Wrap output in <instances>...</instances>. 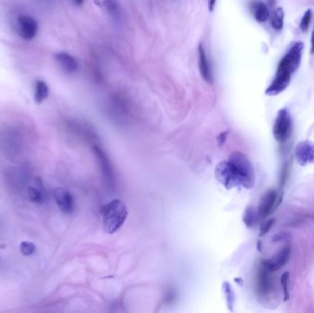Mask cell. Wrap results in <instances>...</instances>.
<instances>
[{"label": "cell", "mask_w": 314, "mask_h": 313, "mask_svg": "<svg viewBox=\"0 0 314 313\" xmlns=\"http://www.w3.org/2000/svg\"><path fill=\"white\" fill-rule=\"evenodd\" d=\"M303 47L302 42H295L286 53V56L282 58L277 66L275 79L266 90L267 95L276 96L287 88L291 75L295 73L296 70L300 66Z\"/></svg>", "instance_id": "cell-1"}, {"label": "cell", "mask_w": 314, "mask_h": 313, "mask_svg": "<svg viewBox=\"0 0 314 313\" xmlns=\"http://www.w3.org/2000/svg\"><path fill=\"white\" fill-rule=\"evenodd\" d=\"M103 228L108 234L120 230L128 218V208L121 199H114L102 208Z\"/></svg>", "instance_id": "cell-2"}, {"label": "cell", "mask_w": 314, "mask_h": 313, "mask_svg": "<svg viewBox=\"0 0 314 313\" xmlns=\"http://www.w3.org/2000/svg\"><path fill=\"white\" fill-rule=\"evenodd\" d=\"M228 161L233 166L241 186L245 189H252L255 181V175L254 167L248 157L242 152H234L230 155Z\"/></svg>", "instance_id": "cell-3"}, {"label": "cell", "mask_w": 314, "mask_h": 313, "mask_svg": "<svg viewBox=\"0 0 314 313\" xmlns=\"http://www.w3.org/2000/svg\"><path fill=\"white\" fill-rule=\"evenodd\" d=\"M292 129L291 114L286 109H282L277 113V119L273 127V135L278 143H285L290 137Z\"/></svg>", "instance_id": "cell-4"}, {"label": "cell", "mask_w": 314, "mask_h": 313, "mask_svg": "<svg viewBox=\"0 0 314 313\" xmlns=\"http://www.w3.org/2000/svg\"><path fill=\"white\" fill-rule=\"evenodd\" d=\"M218 181L226 189H231L240 185V181L236 175L233 166L229 161L221 162L215 170Z\"/></svg>", "instance_id": "cell-5"}, {"label": "cell", "mask_w": 314, "mask_h": 313, "mask_svg": "<svg viewBox=\"0 0 314 313\" xmlns=\"http://www.w3.org/2000/svg\"><path fill=\"white\" fill-rule=\"evenodd\" d=\"M273 274L274 272L271 271L264 264L263 261L260 263L258 269H257V274H256V282H255L256 291L258 294L266 296L272 291L274 283H275Z\"/></svg>", "instance_id": "cell-6"}, {"label": "cell", "mask_w": 314, "mask_h": 313, "mask_svg": "<svg viewBox=\"0 0 314 313\" xmlns=\"http://www.w3.org/2000/svg\"><path fill=\"white\" fill-rule=\"evenodd\" d=\"M283 194L278 195L276 189H269L268 192L264 194L260 200L258 207V215L260 218H266L271 212L279 206L282 201Z\"/></svg>", "instance_id": "cell-7"}, {"label": "cell", "mask_w": 314, "mask_h": 313, "mask_svg": "<svg viewBox=\"0 0 314 313\" xmlns=\"http://www.w3.org/2000/svg\"><path fill=\"white\" fill-rule=\"evenodd\" d=\"M18 33L19 36L26 40L31 41L36 36L38 32V23L33 17L29 15H22L18 19Z\"/></svg>", "instance_id": "cell-8"}, {"label": "cell", "mask_w": 314, "mask_h": 313, "mask_svg": "<svg viewBox=\"0 0 314 313\" xmlns=\"http://www.w3.org/2000/svg\"><path fill=\"white\" fill-rule=\"evenodd\" d=\"M295 158L298 164L305 166L314 164V143L311 141H302L295 148Z\"/></svg>", "instance_id": "cell-9"}, {"label": "cell", "mask_w": 314, "mask_h": 313, "mask_svg": "<svg viewBox=\"0 0 314 313\" xmlns=\"http://www.w3.org/2000/svg\"><path fill=\"white\" fill-rule=\"evenodd\" d=\"M54 198L61 211L65 213H72L74 210V200L72 194L63 188L54 190Z\"/></svg>", "instance_id": "cell-10"}, {"label": "cell", "mask_w": 314, "mask_h": 313, "mask_svg": "<svg viewBox=\"0 0 314 313\" xmlns=\"http://www.w3.org/2000/svg\"><path fill=\"white\" fill-rule=\"evenodd\" d=\"M55 59L56 63L60 66L61 69L66 74H74L78 70V62L74 56H71L68 53L65 51L56 53L55 55Z\"/></svg>", "instance_id": "cell-11"}, {"label": "cell", "mask_w": 314, "mask_h": 313, "mask_svg": "<svg viewBox=\"0 0 314 313\" xmlns=\"http://www.w3.org/2000/svg\"><path fill=\"white\" fill-rule=\"evenodd\" d=\"M290 255H291V247L290 245H285L275 257L270 260H265L263 262L271 271L276 272L279 270L289 261Z\"/></svg>", "instance_id": "cell-12"}, {"label": "cell", "mask_w": 314, "mask_h": 313, "mask_svg": "<svg viewBox=\"0 0 314 313\" xmlns=\"http://www.w3.org/2000/svg\"><path fill=\"white\" fill-rule=\"evenodd\" d=\"M199 72H200L202 79L206 82L212 83L213 82V75H212V72H211L208 57H207L206 53L204 51L202 44H199Z\"/></svg>", "instance_id": "cell-13"}, {"label": "cell", "mask_w": 314, "mask_h": 313, "mask_svg": "<svg viewBox=\"0 0 314 313\" xmlns=\"http://www.w3.org/2000/svg\"><path fill=\"white\" fill-rule=\"evenodd\" d=\"M93 151L97 156V161L99 163V166H100L103 174L106 176L107 179L111 182L112 181V168H111V164L108 160L105 152H103L98 146H94Z\"/></svg>", "instance_id": "cell-14"}, {"label": "cell", "mask_w": 314, "mask_h": 313, "mask_svg": "<svg viewBox=\"0 0 314 313\" xmlns=\"http://www.w3.org/2000/svg\"><path fill=\"white\" fill-rule=\"evenodd\" d=\"M27 195L31 201L35 204H42L45 198V190L41 181H36V186H29Z\"/></svg>", "instance_id": "cell-15"}, {"label": "cell", "mask_w": 314, "mask_h": 313, "mask_svg": "<svg viewBox=\"0 0 314 313\" xmlns=\"http://www.w3.org/2000/svg\"><path fill=\"white\" fill-rule=\"evenodd\" d=\"M49 97V87L43 80H36L34 88V102L42 104Z\"/></svg>", "instance_id": "cell-16"}, {"label": "cell", "mask_w": 314, "mask_h": 313, "mask_svg": "<svg viewBox=\"0 0 314 313\" xmlns=\"http://www.w3.org/2000/svg\"><path fill=\"white\" fill-rule=\"evenodd\" d=\"M253 11H254V19L260 23L266 22L269 18L268 8L261 1H255L253 3Z\"/></svg>", "instance_id": "cell-17"}, {"label": "cell", "mask_w": 314, "mask_h": 313, "mask_svg": "<svg viewBox=\"0 0 314 313\" xmlns=\"http://www.w3.org/2000/svg\"><path fill=\"white\" fill-rule=\"evenodd\" d=\"M102 4L106 9L107 12L111 15L112 18L120 17V6L118 4L117 0H102Z\"/></svg>", "instance_id": "cell-18"}, {"label": "cell", "mask_w": 314, "mask_h": 313, "mask_svg": "<svg viewBox=\"0 0 314 313\" xmlns=\"http://www.w3.org/2000/svg\"><path fill=\"white\" fill-rule=\"evenodd\" d=\"M284 10H282V8H278L275 10V12L273 13L271 17V24L273 27L276 30H281L284 25Z\"/></svg>", "instance_id": "cell-19"}, {"label": "cell", "mask_w": 314, "mask_h": 313, "mask_svg": "<svg viewBox=\"0 0 314 313\" xmlns=\"http://www.w3.org/2000/svg\"><path fill=\"white\" fill-rule=\"evenodd\" d=\"M19 249H20V252H21V253H22L23 255H25V256H30V255H32V254L35 252L36 247H35V245H34L33 243L27 242V241H24V242H22V243L20 244Z\"/></svg>", "instance_id": "cell-20"}, {"label": "cell", "mask_w": 314, "mask_h": 313, "mask_svg": "<svg viewBox=\"0 0 314 313\" xmlns=\"http://www.w3.org/2000/svg\"><path fill=\"white\" fill-rule=\"evenodd\" d=\"M289 280H290V273L285 272L281 276V285L283 289V293H284V300L286 301L290 298V293H289Z\"/></svg>", "instance_id": "cell-21"}, {"label": "cell", "mask_w": 314, "mask_h": 313, "mask_svg": "<svg viewBox=\"0 0 314 313\" xmlns=\"http://www.w3.org/2000/svg\"><path fill=\"white\" fill-rule=\"evenodd\" d=\"M256 220V217L254 215V212H253L252 208H246V211L245 212V215H244V221H245V224L247 227H252L254 225V222Z\"/></svg>", "instance_id": "cell-22"}, {"label": "cell", "mask_w": 314, "mask_h": 313, "mask_svg": "<svg viewBox=\"0 0 314 313\" xmlns=\"http://www.w3.org/2000/svg\"><path fill=\"white\" fill-rule=\"evenodd\" d=\"M224 290H225V294H226L228 305H229L230 308H232L233 303H234V294H233V291L231 290V285H229L228 283H225L224 284Z\"/></svg>", "instance_id": "cell-23"}, {"label": "cell", "mask_w": 314, "mask_h": 313, "mask_svg": "<svg viewBox=\"0 0 314 313\" xmlns=\"http://www.w3.org/2000/svg\"><path fill=\"white\" fill-rule=\"evenodd\" d=\"M311 18H312V15H311V11L310 10H308V11H306L305 12L304 16H303V18L301 19V21H300V28L302 31H307L308 28H309V23H310V21H311Z\"/></svg>", "instance_id": "cell-24"}, {"label": "cell", "mask_w": 314, "mask_h": 313, "mask_svg": "<svg viewBox=\"0 0 314 313\" xmlns=\"http://www.w3.org/2000/svg\"><path fill=\"white\" fill-rule=\"evenodd\" d=\"M289 175H290V164L286 163L282 167L281 175H280L281 186L286 184V181L289 179Z\"/></svg>", "instance_id": "cell-25"}, {"label": "cell", "mask_w": 314, "mask_h": 313, "mask_svg": "<svg viewBox=\"0 0 314 313\" xmlns=\"http://www.w3.org/2000/svg\"><path fill=\"white\" fill-rule=\"evenodd\" d=\"M274 223H275V219H273V218L266 221L263 225H262V227H261V233H260V236L267 234L268 231L270 230V229L272 228Z\"/></svg>", "instance_id": "cell-26"}, {"label": "cell", "mask_w": 314, "mask_h": 313, "mask_svg": "<svg viewBox=\"0 0 314 313\" xmlns=\"http://www.w3.org/2000/svg\"><path fill=\"white\" fill-rule=\"evenodd\" d=\"M215 5H216V0H208V10L211 12H213Z\"/></svg>", "instance_id": "cell-27"}, {"label": "cell", "mask_w": 314, "mask_h": 313, "mask_svg": "<svg viewBox=\"0 0 314 313\" xmlns=\"http://www.w3.org/2000/svg\"><path fill=\"white\" fill-rule=\"evenodd\" d=\"M311 54H314V28L311 34Z\"/></svg>", "instance_id": "cell-28"}, {"label": "cell", "mask_w": 314, "mask_h": 313, "mask_svg": "<svg viewBox=\"0 0 314 313\" xmlns=\"http://www.w3.org/2000/svg\"><path fill=\"white\" fill-rule=\"evenodd\" d=\"M74 4L77 6H81L84 3V0H74Z\"/></svg>", "instance_id": "cell-29"}]
</instances>
